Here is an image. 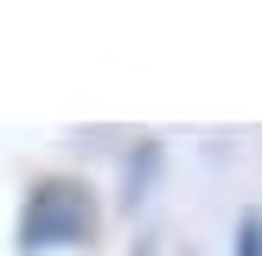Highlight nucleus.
I'll return each instance as SVG.
<instances>
[{"label": "nucleus", "instance_id": "obj_1", "mask_svg": "<svg viewBox=\"0 0 262 256\" xmlns=\"http://www.w3.org/2000/svg\"><path fill=\"white\" fill-rule=\"evenodd\" d=\"M96 211H90V192L71 186V179H51V186L32 192L19 218V250H58V243H83Z\"/></svg>", "mask_w": 262, "mask_h": 256}, {"label": "nucleus", "instance_id": "obj_2", "mask_svg": "<svg viewBox=\"0 0 262 256\" xmlns=\"http://www.w3.org/2000/svg\"><path fill=\"white\" fill-rule=\"evenodd\" d=\"M237 256H262V211H243V224H237Z\"/></svg>", "mask_w": 262, "mask_h": 256}]
</instances>
